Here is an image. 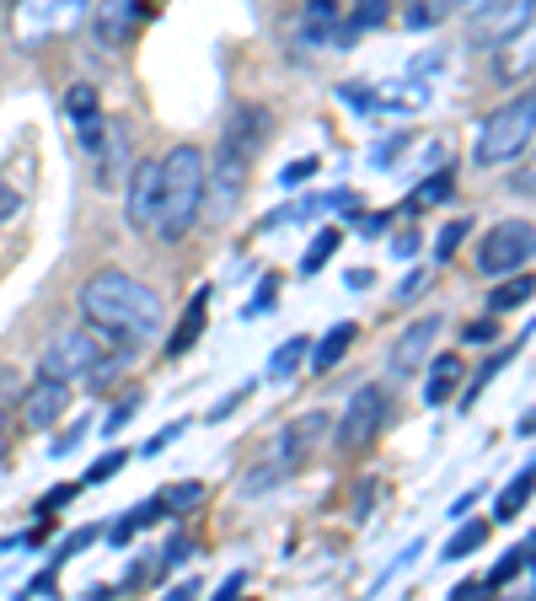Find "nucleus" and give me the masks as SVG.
<instances>
[{
  "mask_svg": "<svg viewBox=\"0 0 536 601\" xmlns=\"http://www.w3.org/2000/svg\"><path fill=\"white\" fill-rule=\"evenodd\" d=\"M264 140H268V108L236 103V108L226 113L215 167L204 161V215H209V220H231V209L247 194V172H253Z\"/></svg>",
  "mask_w": 536,
  "mask_h": 601,
  "instance_id": "1",
  "label": "nucleus"
},
{
  "mask_svg": "<svg viewBox=\"0 0 536 601\" xmlns=\"http://www.w3.org/2000/svg\"><path fill=\"white\" fill-rule=\"evenodd\" d=\"M75 306H81V317H86L92 328L119 334V338H130V344L134 338H150L161 328V296H156L145 279L124 274V268L92 274V279L81 285Z\"/></svg>",
  "mask_w": 536,
  "mask_h": 601,
  "instance_id": "2",
  "label": "nucleus"
},
{
  "mask_svg": "<svg viewBox=\"0 0 536 601\" xmlns=\"http://www.w3.org/2000/svg\"><path fill=\"white\" fill-rule=\"evenodd\" d=\"M156 167H161V183H156L150 237L161 248H172L204 220V151L199 145H172Z\"/></svg>",
  "mask_w": 536,
  "mask_h": 601,
  "instance_id": "3",
  "label": "nucleus"
},
{
  "mask_svg": "<svg viewBox=\"0 0 536 601\" xmlns=\"http://www.w3.org/2000/svg\"><path fill=\"white\" fill-rule=\"evenodd\" d=\"M536 134V97L532 92H515L504 108H494L483 119V130L472 140V161L477 167H504V161H521L532 151Z\"/></svg>",
  "mask_w": 536,
  "mask_h": 601,
  "instance_id": "4",
  "label": "nucleus"
},
{
  "mask_svg": "<svg viewBox=\"0 0 536 601\" xmlns=\"http://www.w3.org/2000/svg\"><path fill=\"white\" fill-rule=\"evenodd\" d=\"M86 11L92 0H16L11 11V38L22 49H44L54 38H70L86 27Z\"/></svg>",
  "mask_w": 536,
  "mask_h": 601,
  "instance_id": "5",
  "label": "nucleus"
},
{
  "mask_svg": "<svg viewBox=\"0 0 536 601\" xmlns=\"http://www.w3.org/2000/svg\"><path fill=\"white\" fill-rule=\"evenodd\" d=\"M532 253H536V226H532V215H510V220H499L494 231H483L472 268H477V274H488V279H499V274H515V268H526V264H532Z\"/></svg>",
  "mask_w": 536,
  "mask_h": 601,
  "instance_id": "6",
  "label": "nucleus"
},
{
  "mask_svg": "<svg viewBox=\"0 0 536 601\" xmlns=\"http://www.w3.org/2000/svg\"><path fill=\"white\" fill-rule=\"evenodd\" d=\"M108 344H124L119 334H102V328H65V334L49 338V349H44V360H38V376H60V382H81L97 360H102V349Z\"/></svg>",
  "mask_w": 536,
  "mask_h": 601,
  "instance_id": "7",
  "label": "nucleus"
},
{
  "mask_svg": "<svg viewBox=\"0 0 536 601\" xmlns=\"http://www.w3.org/2000/svg\"><path fill=\"white\" fill-rule=\"evenodd\" d=\"M387 413H392V398L376 382L354 387V398L343 402V413H338V424H333V446L338 452H365L387 430Z\"/></svg>",
  "mask_w": 536,
  "mask_h": 601,
  "instance_id": "8",
  "label": "nucleus"
},
{
  "mask_svg": "<svg viewBox=\"0 0 536 601\" xmlns=\"http://www.w3.org/2000/svg\"><path fill=\"white\" fill-rule=\"evenodd\" d=\"M145 16H150V5H145V0H97V5L86 11L97 49H124L134 33L145 27Z\"/></svg>",
  "mask_w": 536,
  "mask_h": 601,
  "instance_id": "9",
  "label": "nucleus"
},
{
  "mask_svg": "<svg viewBox=\"0 0 536 601\" xmlns=\"http://www.w3.org/2000/svg\"><path fill=\"white\" fill-rule=\"evenodd\" d=\"M70 408V382H60V376H38L27 393H22V402H16V419H22V430H49V424H60Z\"/></svg>",
  "mask_w": 536,
  "mask_h": 601,
  "instance_id": "10",
  "label": "nucleus"
},
{
  "mask_svg": "<svg viewBox=\"0 0 536 601\" xmlns=\"http://www.w3.org/2000/svg\"><path fill=\"white\" fill-rule=\"evenodd\" d=\"M435 338H440V312L413 317V323L398 334L392 354H387V371H392V376H413V371H424V360H429V344H435Z\"/></svg>",
  "mask_w": 536,
  "mask_h": 601,
  "instance_id": "11",
  "label": "nucleus"
},
{
  "mask_svg": "<svg viewBox=\"0 0 536 601\" xmlns=\"http://www.w3.org/2000/svg\"><path fill=\"white\" fill-rule=\"evenodd\" d=\"M86 161H92L97 189H113V183L130 172V134H124V124H113V119H108V130H102V140L86 151Z\"/></svg>",
  "mask_w": 536,
  "mask_h": 601,
  "instance_id": "12",
  "label": "nucleus"
},
{
  "mask_svg": "<svg viewBox=\"0 0 536 601\" xmlns=\"http://www.w3.org/2000/svg\"><path fill=\"white\" fill-rule=\"evenodd\" d=\"M156 183H161V167L156 161H134L130 189H124V220L134 231H150V220H156Z\"/></svg>",
  "mask_w": 536,
  "mask_h": 601,
  "instance_id": "13",
  "label": "nucleus"
},
{
  "mask_svg": "<svg viewBox=\"0 0 536 601\" xmlns=\"http://www.w3.org/2000/svg\"><path fill=\"white\" fill-rule=\"evenodd\" d=\"M477 22V38L472 44H504V38H515L521 27H532V0H499L494 11H483V16H472Z\"/></svg>",
  "mask_w": 536,
  "mask_h": 601,
  "instance_id": "14",
  "label": "nucleus"
},
{
  "mask_svg": "<svg viewBox=\"0 0 536 601\" xmlns=\"http://www.w3.org/2000/svg\"><path fill=\"white\" fill-rule=\"evenodd\" d=\"M494 49H499V60H494V75H499V86H515V81H532V60H536L532 27H521L515 38H504V44H494Z\"/></svg>",
  "mask_w": 536,
  "mask_h": 601,
  "instance_id": "15",
  "label": "nucleus"
},
{
  "mask_svg": "<svg viewBox=\"0 0 536 601\" xmlns=\"http://www.w3.org/2000/svg\"><path fill=\"white\" fill-rule=\"evenodd\" d=\"M322 430H328V413H301V419H290V424L279 430V446H273V452L295 468V462H301V457L322 441Z\"/></svg>",
  "mask_w": 536,
  "mask_h": 601,
  "instance_id": "16",
  "label": "nucleus"
},
{
  "mask_svg": "<svg viewBox=\"0 0 536 601\" xmlns=\"http://www.w3.org/2000/svg\"><path fill=\"white\" fill-rule=\"evenodd\" d=\"M424 365H429L424 408H440V402L456 398V387H462V354H435V360H424Z\"/></svg>",
  "mask_w": 536,
  "mask_h": 601,
  "instance_id": "17",
  "label": "nucleus"
},
{
  "mask_svg": "<svg viewBox=\"0 0 536 601\" xmlns=\"http://www.w3.org/2000/svg\"><path fill=\"white\" fill-rule=\"evenodd\" d=\"M387 16H392V0H360L343 22H333V44H360V33L387 27Z\"/></svg>",
  "mask_w": 536,
  "mask_h": 601,
  "instance_id": "18",
  "label": "nucleus"
},
{
  "mask_svg": "<svg viewBox=\"0 0 536 601\" xmlns=\"http://www.w3.org/2000/svg\"><path fill=\"white\" fill-rule=\"evenodd\" d=\"M526 338H532V328H526V334L515 338V344H510V349H494V354H488V365H483V371H477V376H472L467 387H462V393H456V408H462V413H472V402L483 398V387H488V382H494V376H499V371H504V365H510V360H515V354H521V349H526Z\"/></svg>",
  "mask_w": 536,
  "mask_h": 601,
  "instance_id": "19",
  "label": "nucleus"
},
{
  "mask_svg": "<svg viewBox=\"0 0 536 601\" xmlns=\"http://www.w3.org/2000/svg\"><path fill=\"white\" fill-rule=\"evenodd\" d=\"M209 285L204 290H194V301H188V312H183V323L172 328V338H167V360H178V354H188L194 349V338L204 334V312H209Z\"/></svg>",
  "mask_w": 536,
  "mask_h": 601,
  "instance_id": "20",
  "label": "nucleus"
},
{
  "mask_svg": "<svg viewBox=\"0 0 536 601\" xmlns=\"http://www.w3.org/2000/svg\"><path fill=\"white\" fill-rule=\"evenodd\" d=\"M532 483H536V462H526V468L499 489V500H494V521H515V516L532 505Z\"/></svg>",
  "mask_w": 536,
  "mask_h": 601,
  "instance_id": "21",
  "label": "nucleus"
},
{
  "mask_svg": "<svg viewBox=\"0 0 536 601\" xmlns=\"http://www.w3.org/2000/svg\"><path fill=\"white\" fill-rule=\"evenodd\" d=\"M354 334H360L354 323H333V328L322 334V344H312V354H306V360H312V371H317V376H328V371H333L338 360L349 354V344H354Z\"/></svg>",
  "mask_w": 536,
  "mask_h": 601,
  "instance_id": "22",
  "label": "nucleus"
},
{
  "mask_svg": "<svg viewBox=\"0 0 536 601\" xmlns=\"http://www.w3.org/2000/svg\"><path fill=\"white\" fill-rule=\"evenodd\" d=\"M532 301V274L526 268H515V274H499V285L488 290V312L499 317V312H515V306H526Z\"/></svg>",
  "mask_w": 536,
  "mask_h": 601,
  "instance_id": "23",
  "label": "nucleus"
},
{
  "mask_svg": "<svg viewBox=\"0 0 536 601\" xmlns=\"http://www.w3.org/2000/svg\"><path fill=\"white\" fill-rule=\"evenodd\" d=\"M284 478H290V462L273 452L268 462H253V468L242 472V483H236V489H242V500H253V494H268V489H273V483H284Z\"/></svg>",
  "mask_w": 536,
  "mask_h": 601,
  "instance_id": "24",
  "label": "nucleus"
},
{
  "mask_svg": "<svg viewBox=\"0 0 536 601\" xmlns=\"http://www.w3.org/2000/svg\"><path fill=\"white\" fill-rule=\"evenodd\" d=\"M312 354V338L301 334V338H284L273 354H268V382H290L295 371H301V360Z\"/></svg>",
  "mask_w": 536,
  "mask_h": 601,
  "instance_id": "25",
  "label": "nucleus"
},
{
  "mask_svg": "<svg viewBox=\"0 0 536 601\" xmlns=\"http://www.w3.org/2000/svg\"><path fill=\"white\" fill-rule=\"evenodd\" d=\"M161 516H167V505H161V494H156V500H145V505H134L130 516H124V521H113V527H108V537H113V548H124V542H130L134 532H145V527H150V521H161Z\"/></svg>",
  "mask_w": 536,
  "mask_h": 601,
  "instance_id": "26",
  "label": "nucleus"
},
{
  "mask_svg": "<svg viewBox=\"0 0 536 601\" xmlns=\"http://www.w3.org/2000/svg\"><path fill=\"white\" fill-rule=\"evenodd\" d=\"M483 537H488V521H472V516H462V527H456V532H451V542L440 548V558H446V564L472 558V553L483 548Z\"/></svg>",
  "mask_w": 536,
  "mask_h": 601,
  "instance_id": "27",
  "label": "nucleus"
},
{
  "mask_svg": "<svg viewBox=\"0 0 536 601\" xmlns=\"http://www.w3.org/2000/svg\"><path fill=\"white\" fill-rule=\"evenodd\" d=\"M515 575H532V537H526L521 548H510V553L488 569V580H483V586H488V591H499V586H510Z\"/></svg>",
  "mask_w": 536,
  "mask_h": 601,
  "instance_id": "28",
  "label": "nucleus"
},
{
  "mask_svg": "<svg viewBox=\"0 0 536 601\" xmlns=\"http://www.w3.org/2000/svg\"><path fill=\"white\" fill-rule=\"evenodd\" d=\"M440 200H451V167H440L435 178H424V183L402 200V215H418V209H429V204H440Z\"/></svg>",
  "mask_w": 536,
  "mask_h": 601,
  "instance_id": "29",
  "label": "nucleus"
},
{
  "mask_svg": "<svg viewBox=\"0 0 536 601\" xmlns=\"http://www.w3.org/2000/svg\"><path fill=\"white\" fill-rule=\"evenodd\" d=\"M338 242H343V237H338L333 226H328V231H317V237H312V248H306V259H301V279L322 274V264H328V259L338 253Z\"/></svg>",
  "mask_w": 536,
  "mask_h": 601,
  "instance_id": "30",
  "label": "nucleus"
},
{
  "mask_svg": "<svg viewBox=\"0 0 536 601\" xmlns=\"http://www.w3.org/2000/svg\"><path fill=\"white\" fill-rule=\"evenodd\" d=\"M65 113L70 124H81V119H92V113H102V103H97V86L92 81H75L65 92Z\"/></svg>",
  "mask_w": 536,
  "mask_h": 601,
  "instance_id": "31",
  "label": "nucleus"
},
{
  "mask_svg": "<svg viewBox=\"0 0 536 601\" xmlns=\"http://www.w3.org/2000/svg\"><path fill=\"white\" fill-rule=\"evenodd\" d=\"M472 237V226L467 220H446L440 226V237H435V264H451L456 253H462V242Z\"/></svg>",
  "mask_w": 536,
  "mask_h": 601,
  "instance_id": "32",
  "label": "nucleus"
},
{
  "mask_svg": "<svg viewBox=\"0 0 536 601\" xmlns=\"http://www.w3.org/2000/svg\"><path fill=\"white\" fill-rule=\"evenodd\" d=\"M338 103L354 108V113H381V97H376V86H365V81H343V86H338Z\"/></svg>",
  "mask_w": 536,
  "mask_h": 601,
  "instance_id": "33",
  "label": "nucleus"
},
{
  "mask_svg": "<svg viewBox=\"0 0 536 601\" xmlns=\"http://www.w3.org/2000/svg\"><path fill=\"white\" fill-rule=\"evenodd\" d=\"M317 209H322V200H317V194H306L301 204H279V209L264 220V231H279V226H290V220H312Z\"/></svg>",
  "mask_w": 536,
  "mask_h": 601,
  "instance_id": "34",
  "label": "nucleus"
},
{
  "mask_svg": "<svg viewBox=\"0 0 536 601\" xmlns=\"http://www.w3.org/2000/svg\"><path fill=\"white\" fill-rule=\"evenodd\" d=\"M402 145H407V130L387 134V140H376V145H370V156H365V161H370V167H376V172H387V167H392V161H398V156H402Z\"/></svg>",
  "mask_w": 536,
  "mask_h": 601,
  "instance_id": "35",
  "label": "nucleus"
},
{
  "mask_svg": "<svg viewBox=\"0 0 536 601\" xmlns=\"http://www.w3.org/2000/svg\"><path fill=\"white\" fill-rule=\"evenodd\" d=\"M199 500H204V483H199V478H188V483H172V489L161 494V505H167V510H194Z\"/></svg>",
  "mask_w": 536,
  "mask_h": 601,
  "instance_id": "36",
  "label": "nucleus"
},
{
  "mask_svg": "<svg viewBox=\"0 0 536 601\" xmlns=\"http://www.w3.org/2000/svg\"><path fill=\"white\" fill-rule=\"evenodd\" d=\"M273 296H279V274H264V279H258V296L242 306V317H247V323H253V317H268V312H273Z\"/></svg>",
  "mask_w": 536,
  "mask_h": 601,
  "instance_id": "37",
  "label": "nucleus"
},
{
  "mask_svg": "<svg viewBox=\"0 0 536 601\" xmlns=\"http://www.w3.org/2000/svg\"><path fill=\"white\" fill-rule=\"evenodd\" d=\"M139 393H130V398H119L113 402V408H108V419H102V424H97V430H102V435H119V430H124V424H130L134 413H139Z\"/></svg>",
  "mask_w": 536,
  "mask_h": 601,
  "instance_id": "38",
  "label": "nucleus"
},
{
  "mask_svg": "<svg viewBox=\"0 0 536 601\" xmlns=\"http://www.w3.org/2000/svg\"><path fill=\"white\" fill-rule=\"evenodd\" d=\"M317 172H322V161H317V156H301V161L279 167V183H284V189H295V183H312Z\"/></svg>",
  "mask_w": 536,
  "mask_h": 601,
  "instance_id": "39",
  "label": "nucleus"
},
{
  "mask_svg": "<svg viewBox=\"0 0 536 601\" xmlns=\"http://www.w3.org/2000/svg\"><path fill=\"white\" fill-rule=\"evenodd\" d=\"M188 558H194V542H188V537H167V548H161V564H156V569L167 575V569H178V564H188Z\"/></svg>",
  "mask_w": 536,
  "mask_h": 601,
  "instance_id": "40",
  "label": "nucleus"
},
{
  "mask_svg": "<svg viewBox=\"0 0 536 601\" xmlns=\"http://www.w3.org/2000/svg\"><path fill=\"white\" fill-rule=\"evenodd\" d=\"M124 462H130L124 452H108V457H97V462L86 468V478H81V489H86V483H108V478H113V472L124 468Z\"/></svg>",
  "mask_w": 536,
  "mask_h": 601,
  "instance_id": "41",
  "label": "nucleus"
},
{
  "mask_svg": "<svg viewBox=\"0 0 536 601\" xmlns=\"http://www.w3.org/2000/svg\"><path fill=\"white\" fill-rule=\"evenodd\" d=\"M92 542H97V527H75V532H70L65 542L54 548V564H65L70 553H81V548H92Z\"/></svg>",
  "mask_w": 536,
  "mask_h": 601,
  "instance_id": "42",
  "label": "nucleus"
},
{
  "mask_svg": "<svg viewBox=\"0 0 536 601\" xmlns=\"http://www.w3.org/2000/svg\"><path fill=\"white\" fill-rule=\"evenodd\" d=\"M376 494H381V478H365V483L354 489V521H365V516L376 510Z\"/></svg>",
  "mask_w": 536,
  "mask_h": 601,
  "instance_id": "43",
  "label": "nucleus"
},
{
  "mask_svg": "<svg viewBox=\"0 0 536 601\" xmlns=\"http://www.w3.org/2000/svg\"><path fill=\"white\" fill-rule=\"evenodd\" d=\"M253 387H258V376H253V382H242V387H236L231 398H220V402H215V408H209V424H220L226 413H236V408H242V398H247Z\"/></svg>",
  "mask_w": 536,
  "mask_h": 601,
  "instance_id": "44",
  "label": "nucleus"
},
{
  "mask_svg": "<svg viewBox=\"0 0 536 601\" xmlns=\"http://www.w3.org/2000/svg\"><path fill=\"white\" fill-rule=\"evenodd\" d=\"M494 338H499V323H494V312H488V317H477V323H467V344H472V349H488Z\"/></svg>",
  "mask_w": 536,
  "mask_h": 601,
  "instance_id": "45",
  "label": "nucleus"
},
{
  "mask_svg": "<svg viewBox=\"0 0 536 601\" xmlns=\"http://www.w3.org/2000/svg\"><path fill=\"white\" fill-rule=\"evenodd\" d=\"M183 430H188V419H172V424H167L161 435H150V441H145V457H156V452H167V446H172V441H178Z\"/></svg>",
  "mask_w": 536,
  "mask_h": 601,
  "instance_id": "46",
  "label": "nucleus"
},
{
  "mask_svg": "<svg viewBox=\"0 0 536 601\" xmlns=\"http://www.w3.org/2000/svg\"><path fill=\"white\" fill-rule=\"evenodd\" d=\"M75 489H81V483H54V489L38 500V516H44V510H60V505H70V500H75Z\"/></svg>",
  "mask_w": 536,
  "mask_h": 601,
  "instance_id": "47",
  "label": "nucleus"
},
{
  "mask_svg": "<svg viewBox=\"0 0 536 601\" xmlns=\"http://www.w3.org/2000/svg\"><path fill=\"white\" fill-rule=\"evenodd\" d=\"M424 285H429V268H413V274L398 285V301H402V306H407V301H418V290H424Z\"/></svg>",
  "mask_w": 536,
  "mask_h": 601,
  "instance_id": "48",
  "label": "nucleus"
},
{
  "mask_svg": "<svg viewBox=\"0 0 536 601\" xmlns=\"http://www.w3.org/2000/svg\"><path fill=\"white\" fill-rule=\"evenodd\" d=\"M418 553H424V548H418V542H407V548L398 553V564H392V569H387V575L376 580V591H387V580H398V575L407 569V564H413V558H418Z\"/></svg>",
  "mask_w": 536,
  "mask_h": 601,
  "instance_id": "49",
  "label": "nucleus"
},
{
  "mask_svg": "<svg viewBox=\"0 0 536 601\" xmlns=\"http://www.w3.org/2000/svg\"><path fill=\"white\" fill-rule=\"evenodd\" d=\"M435 22H440V5H424V0H418V5L407 11V27H413V33H418V27H435Z\"/></svg>",
  "mask_w": 536,
  "mask_h": 601,
  "instance_id": "50",
  "label": "nucleus"
},
{
  "mask_svg": "<svg viewBox=\"0 0 536 601\" xmlns=\"http://www.w3.org/2000/svg\"><path fill=\"white\" fill-rule=\"evenodd\" d=\"M54 569H60V564H49L38 580H27V586H22V597H54Z\"/></svg>",
  "mask_w": 536,
  "mask_h": 601,
  "instance_id": "51",
  "label": "nucleus"
},
{
  "mask_svg": "<svg viewBox=\"0 0 536 601\" xmlns=\"http://www.w3.org/2000/svg\"><path fill=\"white\" fill-rule=\"evenodd\" d=\"M81 435H86V419H81V424H75V430H65V435H60V441H54V446H49V452H54V457H70V452H75V446H81Z\"/></svg>",
  "mask_w": 536,
  "mask_h": 601,
  "instance_id": "52",
  "label": "nucleus"
},
{
  "mask_svg": "<svg viewBox=\"0 0 536 601\" xmlns=\"http://www.w3.org/2000/svg\"><path fill=\"white\" fill-rule=\"evenodd\" d=\"M16 209H22V194H16L11 183H0V226H5V220H11Z\"/></svg>",
  "mask_w": 536,
  "mask_h": 601,
  "instance_id": "53",
  "label": "nucleus"
},
{
  "mask_svg": "<svg viewBox=\"0 0 536 601\" xmlns=\"http://www.w3.org/2000/svg\"><path fill=\"white\" fill-rule=\"evenodd\" d=\"M477 500H483V483H472L467 494H462V500L451 505V521H462V516H472V505H477Z\"/></svg>",
  "mask_w": 536,
  "mask_h": 601,
  "instance_id": "54",
  "label": "nucleus"
},
{
  "mask_svg": "<svg viewBox=\"0 0 536 601\" xmlns=\"http://www.w3.org/2000/svg\"><path fill=\"white\" fill-rule=\"evenodd\" d=\"M328 204H333V209H343V215H360V194H354V189H338V194H328Z\"/></svg>",
  "mask_w": 536,
  "mask_h": 601,
  "instance_id": "55",
  "label": "nucleus"
},
{
  "mask_svg": "<svg viewBox=\"0 0 536 601\" xmlns=\"http://www.w3.org/2000/svg\"><path fill=\"white\" fill-rule=\"evenodd\" d=\"M242 586H247V575H242V569H236V575H226V580H220V591H215V601H236Z\"/></svg>",
  "mask_w": 536,
  "mask_h": 601,
  "instance_id": "56",
  "label": "nucleus"
},
{
  "mask_svg": "<svg viewBox=\"0 0 536 601\" xmlns=\"http://www.w3.org/2000/svg\"><path fill=\"white\" fill-rule=\"evenodd\" d=\"M446 65V60H440V55H418V60H413V65H407V75H413V81H418V75H435V70Z\"/></svg>",
  "mask_w": 536,
  "mask_h": 601,
  "instance_id": "57",
  "label": "nucleus"
},
{
  "mask_svg": "<svg viewBox=\"0 0 536 601\" xmlns=\"http://www.w3.org/2000/svg\"><path fill=\"white\" fill-rule=\"evenodd\" d=\"M343 285H349V290H370V285H376V274H370V268H349V274H343Z\"/></svg>",
  "mask_w": 536,
  "mask_h": 601,
  "instance_id": "58",
  "label": "nucleus"
},
{
  "mask_svg": "<svg viewBox=\"0 0 536 601\" xmlns=\"http://www.w3.org/2000/svg\"><path fill=\"white\" fill-rule=\"evenodd\" d=\"M483 591H488L483 580H462V586L451 591V601H477V597H483Z\"/></svg>",
  "mask_w": 536,
  "mask_h": 601,
  "instance_id": "59",
  "label": "nucleus"
},
{
  "mask_svg": "<svg viewBox=\"0 0 536 601\" xmlns=\"http://www.w3.org/2000/svg\"><path fill=\"white\" fill-rule=\"evenodd\" d=\"M413 253H418V237H413V231H402L398 242H392V259H413Z\"/></svg>",
  "mask_w": 536,
  "mask_h": 601,
  "instance_id": "60",
  "label": "nucleus"
},
{
  "mask_svg": "<svg viewBox=\"0 0 536 601\" xmlns=\"http://www.w3.org/2000/svg\"><path fill=\"white\" fill-rule=\"evenodd\" d=\"M387 226H392V215H365V220H360V231H365V237H381Z\"/></svg>",
  "mask_w": 536,
  "mask_h": 601,
  "instance_id": "61",
  "label": "nucleus"
},
{
  "mask_svg": "<svg viewBox=\"0 0 536 601\" xmlns=\"http://www.w3.org/2000/svg\"><path fill=\"white\" fill-rule=\"evenodd\" d=\"M199 597V580H183V586H172V601H194Z\"/></svg>",
  "mask_w": 536,
  "mask_h": 601,
  "instance_id": "62",
  "label": "nucleus"
},
{
  "mask_svg": "<svg viewBox=\"0 0 536 601\" xmlns=\"http://www.w3.org/2000/svg\"><path fill=\"white\" fill-rule=\"evenodd\" d=\"M462 5H467V16H483V11H494L499 0H462Z\"/></svg>",
  "mask_w": 536,
  "mask_h": 601,
  "instance_id": "63",
  "label": "nucleus"
},
{
  "mask_svg": "<svg viewBox=\"0 0 536 601\" xmlns=\"http://www.w3.org/2000/svg\"><path fill=\"white\" fill-rule=\"evenodd\" d=\"M0 424H5V408H0Z\"/></svg>",
  "mask_w": 536,
  "mask_h": 601,
  "instance_id": "64",
  "label": "nucleus"
}]
</instances>
